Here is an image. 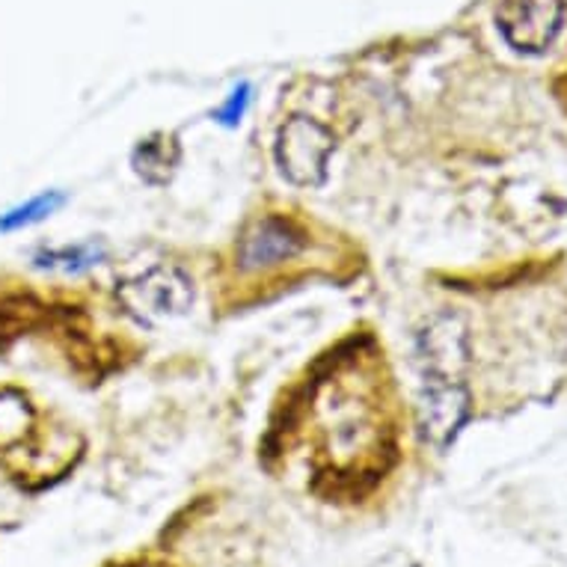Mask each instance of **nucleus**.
Here are the masks:
<instances>
[{"label": "nucleus", "mask_w": 567, "mask_h": 567, "mask_svg": "<svg viewBox=\"0 0 567 567\" xmlns=\"http://www.w3.org/2000/svg\"><path fill=\"white\" fill-rule=\"evenodd\" d=\"M422 429L434 443L446 446L455 437L461 425L470 416V395H466L461 378H446V374H425L422 383Z\"/></svg>", "instance_id": "5"}, {"label": "nucleus", "mask_w": 567, "mask_h": 567, "mask_svg": "<svg viewBox=\"0 0 567 567\" xmlns=\"http://www.w3.org/2000/svg\"><path fill=\"white\" fill-rule=\"evenodd\" d=\"M309 247V233L286 215H261L241 233L235 244V268L241 274H268L286 268L303 256Z\"/></svg>", "instance_id": "3"}, {"label": "nucleus", "mask_w": 567, "mask_h": 567, "mask_svg": "<svg viewBox=\"0 0 567 567\" xmlns=\"http://www.w3.org/2000/svg\"><path fill=\"white\" fill-rule=\"evenodd\" d=\"M336 137L309 116H291L279 125L274 140V161L279 176L295 187H321L330 176Z\"/></svg>", "instance_id": "2"}, {"label": "nucleus", "mask_w": 567, "mask_h": 567, "mask_svg": "<svg viewBox=\"0 0 567 567\" xmlns=\"http://www.w3.org/2000/svg\"><path fill=\"white\" fill-rule=\"evenodd\" d=\"M247 104H250V86H247V84L235 86L233 95L226 99L224 107L215 113V120L220 122V125H226V128H235V125L244 120V113H247Z\"/></svg>", "instance_id": "8"}, {"label": "nucleus", "mask_w": 567, "mask_h": 567, "mask_svg": "<svg viewBox=\"0 0 567 567\" xmlns=\"http://www.w3.org/2000/svg\"><path fill=\"white\" fill-rule=\"evenodd\" d=\"M565 21V0H503L496 10L499 33L514 51L544 54Z\"/></svg>", "instance_id": "4"}, {"label": "nucleus", "mask_w": 567, "mask_h": 567, "mask_svg": "<svg viewBox=\"0 0 567 567\" xmlns=\"http://www.w3.org/2000/svg\"><path fill=\"white\" fill-rule=\"evenodd\" d=\"M63 205L65 194H60V190H42V194L28 199V203L16 205L7 215H0V233H19V229L42 224L51 215H56Z\"/></svg>", "instance_id": "7"}, {"label": "nucleus", "mask_w": 567, "mask_h": 567, "mask_svg": "<svg viewBox=\"0 0 567 567\" xmlns=\"http://www.w3.org/2000/svg\"><path fill=\"white\" fill-rule=\"evenodd\" d=\"M422 357L425 374L457 378L466 363V339L455 318H440L422 333Z\"/></svg>", "instance_id": "6"}, {"label": "nucleus", "mask_w": 567, "mask_h": 567, "mask_svg": "<svg viewBox=\"0 0 567 567\" xmlns=\"http://www.w3.org/2000/svg\"><path fill=\"white\" fill-rule=\"evenodd\" d=\"M122 307L146 324H164L194 307V279L169 261L150 265L120 282Z\"/></svg>", "instance_id": "1"}]
</instances>
